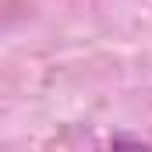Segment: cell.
<instances>
[{
	"instance_id": "obj_1",
	"label": "cell",
	"mask_w": 152,
	"mask_h": 152,
	"mask_svg": "<svg viewBox=\"0 0 152 152\" xmlns=\"http://www.w3.org/2000/svg\"><path fill=\"white\" fill-rule=\"evenodd\" d=\"M110 152H152V142L131 138V134H113V142H110Z\"/></svg>"
}]
</instances>
